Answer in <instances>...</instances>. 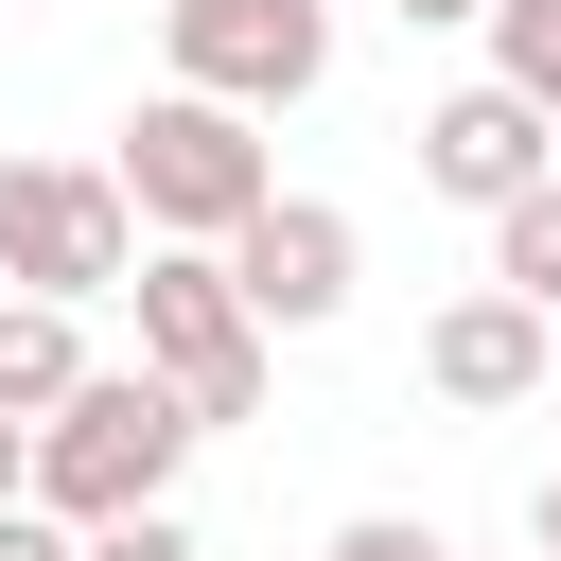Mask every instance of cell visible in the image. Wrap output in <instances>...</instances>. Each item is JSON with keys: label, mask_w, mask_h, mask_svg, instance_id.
I'll list each match as a JSON object with an SVG mask.
<instances>
[{"label": "cell", "mask_w": 561, "mask_h": 561, "mask_svg": "<svg viewBox=\"0 0 561 561\" xmlns=\"http://www.w3.org/2000/svg\"><path fill=\"white\" fill-rule=\"evenodd\" d=\"M351 280H368V228H351L333 193H280V210H245V245H228V298L263 316V351H280V333H333Z\"/></svg>", "instance_id": "obj_6"}, {"label": "cell", "mask_w": 561, "mask_h": 561, "mask_svg": "<svg viewBox=\"0 0 561 561\" xmlns=\"http://www.w3.org/2000/svg\"><path fill=\"white\" fill-rule=\"evenodd\" d=\"M543 368H561V333H543L526 298H491V280L421 316V386H438L456 421H508V403H543Z\"/></svg>", "instance_id": "obj_8"}, {"label": "cell", "mask_w": 561, "mask_h": 561, "mask_svg": "<svg viewBox=\"0 0 561 561\" xmlns=\"http://www.w3.org/2000/svg\"><path fill=\"white\" fill-rule=\"evenodd\" d=\"M88 368H105V351H88V316H53V298H0V421H53Z\"/></svg>", "instance_id": "obj_9"}, {"label": "cell", "mask_w": 561, "mask_h": 561, "mask_svg": "<svg viewBox=\"0 0 561 561\" xmlns=\"http://www.w3.org/2000/svg\"><path fill=\"white\" fill-rule=\"evenodd\" d=\"M0 561H88V543H70L53 508H0Z\"/></svg>", "instance_id": "obj_14"}, {"label": "cell", "mask_w": 561, "mask_h": 561, "mask_svg": "<svg viewBox=\"0 0 561 561\" xmlns=\"http://www.w3.org/2000/svg\"><path fill=\"white\" fill-rule=\"evenodd\" d=\"M491 298H526V316L561 333V175H543L526 210H491Z\"/></svg>", "instance_id": "obj_10"}, {"label": "cell", "mask_w": 561, "mask_h": 561, "mask_svg": "<svg viewBox=\"0 0 561 561\" xmlns=\"http://www.w3.org/2000/svg\"><path fill=\"white\" fill-rule=\"evenodd\" d=\"M316 561H456V543H438V526H421V508H351V526H333V543H316Z\"/></svg>", "instance_id": "obj_12"}, {"label": "cell", "mask_w": 561, "mask_h": 561, "mask_svg": "<svg viewBox=\"0 0 561 561\" xmlns=\"http://www.w3.org/2000/svg\"><path fill=\"white\" fill-rule=\"evenodd\" d=\"M491 88L561 123V0H491Z\"/></svg>", "instance_id": "obj_11"}, {"label": "cell", "mask_w": 561, "mask_h": 561, "mask_svg": "<svg viewBox=\"0 0 561 561\" xmlns=\"http://www.w3.org/2000/svg\"><path fill=\"white\" fill-rule=\"evenodd\" d=\"M175 473H193V403H175V386H140V368H88V386L35 421V508H53L70 543H105V526L175 508Z\"/></svg>", "instance_id": "obj_2"}, {"label": "cell", "mask_w": 561, "mask_h": 561, "mask_svg": "<svg viewBox=\"0 0 561 561\" xmlns=\"http://www.w3.org/2000/svg\"><path fill=\"white\" fill-rule=\"evenodd\" d=\"M140 280V210L105 193V158H0V298H123Z\"/></svg>", "instance_id": "obj_4"}, {"label": "cell", "mask_w": 561, "mask_h": 561, "mask_svg": "<svg viewBox=\"0 0 561 561\" xmlns=\"http://www.w3.org/2000/svg\"><path fill=\"white\" fill-rule=\"evenodd\" d=\"M403 35H491V0H386Z\"/></svg>", "instance_id": "obj_15"}, {"label": "cell", "mask_w": 561, "mask_h": 561, "mask_svg": "<svg viewBox=\"0 0 561 561\" xmlns=\"http://www.w3.org/2000/svg\"><path fill=\"white\" fill-rule=\"evenodd\" d=\"M0 508H35V421H0Z\"/></svg>", "instance_id": "obj_16"}, {"label": "cell", "mask_w": 561, "mask_h": 561, "mask_svg": "<svg viewBox=\"0 0 561 561\" xmlns=\"http://www.w3.org/2000/svg\"><path fill=\"white\" fill-rule=\"evenodd\" d=\"M543 403H561V368H543Z\"/></svg>", "instance_id": "obj_18"}, {"label": "cell", "mask_w": 561, "mask_h": 561, "mask_svg": "<svg viewBox=\"0 0 561 561\" xmlns=\"http://www.w3.org/2000/svg\"><path fill=\"white\" fill-rule=\"evenodd\" d=\"M123 316H140V386H175V403H193V438H210V421H263L280 351H263V316L228 298V263H210V245H140Z\"/></svg>", "instance_id": "obj_3"}, {"label": "cell", "mask_w": 561, "mask_h": 561, "mask_svg": "<svg viewBox=\"0 0 561 561\" xmlns=\"http://www.w3.org/2000/svg\"><path fill=\"white\" fill-rule=\"evenodd\" d=\"M105 193L140 210V245H210V263H228L245 210H280V158H263V123L158 88V105H123V140H105Z\"/></svg>", "instance_id": "obj_1"}, {"label": "cell", "mask_w": 561, "mask_h": 561, "mask_svg": "<svg viewBox=\"0 0 561 561\" xmlns=\"http://www.w3.org/2000/svg\"><path fill=\"white\" fill-rule=\"evenodd\" d=\"M158 53H175V88H193V105L280 123V105H316V88H333V0H158Z\"/></svg>", "instance_id": "obj_5"}, {"label": "cell", "mask_w": 561, "mask_h": 561, "mask_svg": "<svg viewBox=\"0 0 561 561\" xmlns=\"http://www.w3.org/2000/svg\"><path fill=\"white\" fill-rule=\"evenodd\" d=\"M526 561H561V473H543V508H526Z\"/></svg>", "instance_id": "obj_17"}, {"label": "cell", "mask_w": 561, "mask_h": 561, "mask_svg": "<svg viewBox=\"0 0 561 561\" xmlns=\"http://www.w3.org/2000/svg\"><path fill=\"white\" fill-rule=\"evenodd\" d=\"M88 561H210V543H193V526H175V508H140V526H105V543H88Z\"/></svg>", "instance_id": "obj_13"}, {"label": "cell", "mask_w": 561, "mask_h": 561, "mask_svg": "<svg viewBox=\"0 0 561 561\" xmlns=\"http://www.w3.org/2000/svg\"><path fill=\"white\" fill-rule=\"evenodd\" d=\"M543 175H561V123H543V105H508L491 70L421 105V193H456V210H526Z\"/></svg>", "instance_id": "obj_7"}]
</instances>
